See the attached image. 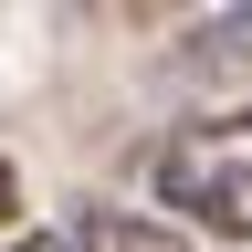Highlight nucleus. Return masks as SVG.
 Wrapping results in <instances>:
<instances>
[{"instance_id":"1","label":"nucleus","mask_w":252,"mask_h":252,"mask_svg":"<svg viewBox=\"0 0 252 252\" xmlns=\"http://www.w3.org/2000/svg\"><path fill=\"white\" fill-rule=\"evenodd\" d=\"M158 200L179 220H200V231H220V242H252V105L158 147Z\"/></svg>"},{"instance_id":"2","label":"nucleus","mask_w":252,"mask_h":252,"mask_svg":"<svg viewBox=\"0 0 252 252\" xmlns=\"http://www.w3.org/2000/svg\"><path fill=\"white\" fill-rule=\"evenodd\" d=\"M63 242H74V252H189V242H179V220H147V210H105V200H84Z\"/></svg>"},{"instance_id":"3","label":"nucleus","mask_w":252,"mask_h":252,"mask_svg":"<svg viewBox=\"0 0 252 252\" xmlns=\"http://www.w3.org/2000/svg\"><path fill=\"white\" fill-rule=\"evenodd\" d=\"M179 74H252V11H220V21H200V32H189V42H179Z\"/></svg>"},{"instance_id":"4","label":"nucleus","mask_w":252,"mask_h":252,"mask_svg":"<svg viewBox=\"0 0 252 252\" xmlns=\"http://www.w3.org/2000/svg\"><path fill=\"white\" fill-rule=\"evenodd\" d=\"M11 210H21V179H11V158H0V231H11Z\"/></svg>"},{"instance_id":"5","label":"nucleus","mask_w":252,"mask_h":252,"mask_svg":"<svg viewBox=\"0 0 252 252\" xmlns=\"http://www.w3.org/2000/svg\"><path fill=\"white\" fill-rule=\"evenodd\" d=\"M11 252H74V242H63V231H21Z\"/></svg>"}]
</instances>
